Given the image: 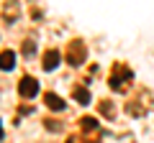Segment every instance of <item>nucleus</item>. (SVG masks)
<instances>
[{
	"label": "nucleus",
	"mask_w": 154,
	"mask_h": 143,
	"mask_svg": "<svg viewBox=\"0 0 154 143\" xmlns=\"http://www.w3.org/2000/svg\"><path fill=\"white\" fill-rule=\"evenodd\" d=\"M85 56H88V49H85V44H82V41H80V39L69 41V46H67V51H64L67 64H69V66H82Z\"/></svg>",
	"instance_id": "nucleus-1"
},
{
	"label": "nucleus",
	"mask_w": 154,
	"mask_h": 143,
	"mask_svg": "<svg viewBox=\"0 0 154 143\" xmlns=\"http://www.w3.org/2000/svg\"><path fill=\"white\" fill-rule=\"evenodd\" d=\"M126 79H131V69L123 66V64H116L113 66V74H110V79H108V84H110V89H121Z\"/></svg>",
	"instance_id": "nucleus-2"
},
{
	"label": "nucleus",
	"mask_w": 154,
	"mask_h": 143,
	"mask_svg": "<svg viewBox=\"0 0 154 143\" xmlns=\"http://www.w3.org/2000/svg\"><path fill=\"white\" fill-rule=\"evenodd\" d=\"M18 92H21V97H26V100L36 97L38 95V82L33 77H23L21 82H18Z\"/></svg>",
	"instance_id": "nucleus-3"
},
{
	"label": "nucleus",
	"mask_w": 154,
	"mask_h": 143,
	"mask_svg": "<svg viewBox=\"0 0 154 143\" xmlns=\"http://www.w3.org/2000/svg\"><path fill=\"white\" fill-rule=\"evenodd\" d=\"M44 102H46V107H49V110H54V112H62V110L67 107L64 100H62L59 95H54V92H46V95H44Z\"/></svg>",
	"instance_id": "nucleus-4"
},
{
	"label": "nucleus",
	"mask_w": 154,
	"mask_h": 143,
	"mask_svg": "<svg viewBox=\"0 0 154 143\" xmlns=\"http://www.w3.org/2000/svg\"><path fill=\"white\" fill-rule=\"evenodd\" d=\"M59 59H62L59 51H57V49H49V51L44 54V69H46V72H54L57 66H59Z\"/></svg>",
	"instance_id": "nucleus-5"
},
{
	"label": "nucleus",
	"mask_w": 154,
	"mask_h": 143,
	"mask_svg": "<svg viewBox=\"0 0 154 143\" xmlns=\"http://www.w3.org/2000/svg\"><path fill=\"white\" fill-rule=\"evenodd\" d=\"M13 66H16V54L13 51H0V69L11 72Z\"/></svg>",
	"instance_id": "nucleus-6"
},
{
	"label": "nucleus",
	"mask_w": 154,
	"mask_h": 143,
	"mask_svg": "<svg viewBox=\"0 0 154 143\" xmlns=\"http://www.w3.org/2000/svg\"><path fill=\"white\" fill-rule=\"evenodd\" d=\"M80 128H82V133H98V120L95 118H82Z\"/></svg>",
	"instance_id": "nucleus-7"
},
{
	"label": "nucleus",
	"mask_w": 154,
	"mask_h": 143,
	"mask_svg": "<svg viewBox=\"0 0 154 143\" xmlns=\"http://www.w3.org/2000/svg\"><path fill=\"white\" fill-rule=\"evenodd\" d=\"M100 112H103L108 120H113V118H116V107H113V102H110V100H103V102H100Z\"/></svg>",
	"instance_id": "nucleus-8"
},
{
	"label": "nucleus",
	"mask_w": 154,
	"mask_h": 143,
	"mask_svg": "<svg viewBox=\"0 0 154 143\" xmlns=\"http://www.w3.org/2000/svg\"><path fill=\"white\" fill-rule=\"evenodd\" d=\"M75 100H77V102H82V105H88V102H90V92H88L85 87L75 89Z\"/></svg>",
	"instance_id": "nucleus-9"
},
{
	"label": "nucleus",
	"mask_w": 154,
	"mask_h": 143,
	"mask_svg": "<svg viewBox=\"0 0 154 143\" xmlns=\"http://www.w3.org/2000/svg\"><path fill=\"white\" fill-rule=\"evenodd\" d=\"M33 51H36V44H33V41H26V44H23V54H26V56H31Z\"/></svg>",
	"instance_id": "nucleus-10"
},
{
	"label": "nucleus",
	"mask_w": 154,
	"mask_h": 143,
	"mask_svg": "<svg viewBox=\"0 0 154 143\" xmlns=\"http://www.w3.org/2000/svg\"><path fill=\"white\" fill-rule=\"evenodd\" d=\"M44 125H46V130H49V133H57V130H59V123H57V120H46Z\"/></svg>",
	"instance_id": "nucleus-11"
},
{
	"label": "nucleus",
	"mask_w": 154,
	"mask_h": 143,
	"mask_svg": "<svg viewBox=\"0 0 154 143\" xmlns=\"http://www.w3.org/2000/svg\"><path fill=\"white\" fill-rule=\"evenodd\" d=\"M3 136H5V133H3V123H0V141H3Z\"/></svg>",
	"instance_id": "nucleus-12"
},
{
	"label": "nucleus",
	"mask_w": 154,
	"mask_h": 143,
	"mask_svg": "<svg viewBox=\"0 0 154 143\" xmlns=\"http://www.w3.org/2000/svg\"><path fill=\"white\" fill-rule=\"evenodd\" d=\"M67 143H77V141H75V138H69V141H67Z\"/></svg>",
	"instance_id": "nucleus-13"
}]
</instances>
